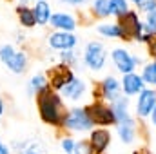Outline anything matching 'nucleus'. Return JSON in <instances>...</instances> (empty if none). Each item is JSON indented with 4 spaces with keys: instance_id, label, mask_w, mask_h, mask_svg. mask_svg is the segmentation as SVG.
Listing matches in <instances>:
<instances>
[{
    "instance_id": "nucleus-25",
    "label": "nucleus",
    "mask_w": 156,
    "mask_h": 154,
    "mask_svg": "<svg viewBox=\"0 0 156 154\" xmlns=\"http://www.w3.org/2000/svg\"><path fill=\"white\" fill-rule=\"evenodd\" d=\"M58 58H60V64H64V65H67V67H73L78 60L75 49H71V51H60Z\"/></svg>"
},
{
    "instance_id": "nucleus-23",
    "label": "nucleus",
    "mask_w": 156,
    "mask_h": 154,
    "mask_svg": "<svg viewBox=\"0 0 156 154\" xmlns=\"http://www.w3.org/2000/svg\"><path fill=\"white\" fill-rule=\"evenodd\" d=\"M109 5H111V15L116 16V18L125 16V15L131 11L127 0H109Z\"/></svg>"
},
{
    "instance_id": "nucleus-18",
    "label": "nucleus",
    "mask_w": 156,
    "mask_h": 154,
    "mask_svg": "<svg viewBox=\"0 0 156 154\" xmlns=\"http://www.w3.org/2000/svg\"><path fill=\"white\" fill-rule=\"evenodd\" d=\"M16 18H18V24L22 26V29H33L37 26L31 5H16Z\"/></svg>"
},
{
    "instance_id": "nucleus-17",
    "label": "nucleus",
    "mask_w": 156,
    "mask_h": 154,
    "mask_svg": "<svg viewBox=\"0 0 156 154\" xmlns=\"http://www.w3.org/2000/svg\"><path fill=\"white\" fill-rule=\"evenodd\" d=\"M116 131H118V136L123 143H133L134 140V134H136V123L133 118H127L123 121H118L116 123Z\"/></svg>"
},
{
    "instance_id": "nucleus-28",
    "label": "nucleus",
    "mask_w": 156,
    "mask_h": 154,
    "mask_svg": "<svg viewBox=\"0 0 156 154\" xmlns=\"http://www.w3.org/2000/svg\"><path fill=\"white\" fill-rule=\"evenodd\" d=\"M144 31L145 33H151V35L156 33V9L151 11V13H147V24L144 26Z\"/></svg>"
},
{
    "instance_id": "nucleus-31",
    "label": "nucleus",
    "mask_w": 156,
    "mask_h": 154,
    "mask_svg": "<svg viewBox=\"0 0 156 154\" xmlns=\"http://www.w3.org/2000/svg\"><path fill=\"white\" fill-rule=\"evenodd\" d=\"M147 44H149L151 56H154V58H156V33H154V35H151V37L147 38Z\"/></svg>"
},
{
    "instance_id": "nucleus-9",
    "label": "nucleus",
    "mask_w": 156,
    "mask_h": 154,
    "mask_svg": "<svg viewBox=\"0 0 156 154\" xmlns=\"http://www.w3.org/2000/svg\"><path fill=\"white\" fill-rule=\"evenodd\" d=\"M87 142H89V145H91L94 154H104L107 151V147L111 145V132L107 129H104V127L93 129Z\"/></svg>"
},
{
    "instance_id": "nucleus-5",
    "label": "nucleus",
    "mask_w": 156,
    "mask_h": 154,
    "mask_svg": "<svg viewBox=\"0 0 156 154\" xmlns=\"http://www.w3.org/2000/svg\"><path fill=\"white\" fill-rule=\"evenodd\" d=\"M107 60V51L102 42H89L83 49V64L91 71H102Z\"/></svg>"
},
{
    "instance_id": "nucleus-22",
    "label": "nucleus",
    "mask_w": 156,
    "mask_h": 154,
    "mask_svg": "<svg viewBox=\"0 0 156 154\" xmlns=\"http://www.w3.org/2000/svg\"><path fill=\"white\" fill-rule=\"evenodd\" d=\"M93 15L98 18L111 16V5L109 0H93Z\"/></svg>"
},
{
    "instance_id": "nucleus-35",
    "label": "nucleus",
    "mask_w": 156,
    "mask_h": 154,
    "mask_svg": "<svg viewBox=\"0 0 156 154\" xmlns=\"http://www.w3.org/2000/svg\"><path fill=\"white\" fill-rule=\"evenodd\" d=\"M151 120H153V125L156 127V107L153 109V113H151Z\"/></svg>"
},
{
    "instance_id": "nucleus-4",
    "label": "nucleus",
    "mask_w": 156,
    "mask_h": 154,
    "mask_svg": "<svg viewBox=\"0 0 156 154\" xmlns=\"http://www.w3.org/2000/svg\"><path fill=\"white\" fill-rule=\"evenodd\" d=\"M85 111L91 118L93 125H100V127H109V125H116V118L111 111V105L104 103L102 100H94L93 103L85 105Z\"/></svg>"
},
{
    "instance_id": "nucleus-34",
    "label": "nucleus",
    "mask_w": 156,
    "mask_h": 154,
    "mask_svg": "<svg viewBox=\"0 0 156 154\" xmlns=\"http://www.w3.org/2000/svg\"><path fill=\"white\" fill-rule=\"evenodd\" d=\"M4 114H5V103H4V100H2V96H0V120H2Z\"/></svg>"
},
{
    "instance_id": "nucleus-19",
    "label": "nucleus",
    "mask_w": 156,
    "mask_h": 154,
    "mask_svg": "<svg viewBox=\"0 0 156 154\" xmlns=\"http://www.w3.org/2000/svg\"><path fill=\"white\" fill-rule=\"evenodd\" d=\"M49 87V82H47V76H45V73H37V75H33V76L29 78V82H27V93L31 94V96H37L40 94L44 89H47Z\"/></svg>"
},
{
    "instance_id": "nucleus-38",
    "label": "nucleus",
    "mask_w": 156,
    "mask_h": 154,
    "mask_svg": "<svg viewBox=\"0 0 156 154\" xmlns=\"http://www.w3.org/2000/svg\"><path fill=\"white\" fill-rule=\"evenodd\" d=\"M33 2H38V0H33Z\"/></svg>"
},
{
    "instance_id": "nucleus-33",
    "label": "nucleus",
    "mask_w": 156,
    "mask_h": 154,
    "mask_svg": "<svg viewBox=\"0 0 156 154\" xmlns=\"http://www.w3.org/2000/svg\"><path fill=\"white\" fill-rule=\"evenodd\" d=\"M0 154H13V152H11V149H9L2 140H0Z\"/></svg>"
},
{
    "instance_id": "nucleus-29",
    "label": "nucleus",
    "mask_w": 156,
    "mask_h": 154,
    "mask_svg": "<svg viewBox=\"0 0 156 154\" xmlns=\"http://www.w3.org/2000/svg\"><path fill=\"white\" fill-rule=\"evenodd\" d=\"M142 13H151L156 9V0H136L134 2Z\"/></svg>"
},
{
    "instance_id": "nucleus-39",
    "label": "nucleus",
    "mask_w": 156,
    "mask_h": 154,
    "mask_svg": "<svg viewBox=\"0 0 156 154\" xmlns=\"http://www.w3.org/2000/svg\"><path fill=\"white\" fill-rule=\"evenodd\" d=\"M133 2H136V0H133Z\"/></svg>"
},
{
    "instance_id": "nucleus-36",
    "label": "nucleus",
    "mask_w": 156,
    "mask_h": 154,
    "mask_svg": "<svg viewBox=\"0 0 156 154\" xmlns=\"http://www.w3.org/2000/svg\"><path fill=\"white\" fill-rule=\"evenodd\" d=\"M18 5H29V0H18Z\"/></svg>"
},
{
    "instance_id": "nucleus-26",
    "label": "nucleus",
    "mask_w": 156,
    "mask_h": 154,
    "mask_svg": "<svg viewBox=\"0 0 156 154\" xmlns=\"http://www.w3.org/2000/svg\"><path fill=\"white\" fill-rule=\"evenodd\" d=\"M15 53H16V47H15L13 44H2V45H0V62L5 64Z\"/></svg>"
},
{
    "instance_id": "nucleus-32",
    "label": "nucleus",
    "mask_w": 156,
    "mask_h": 154,
    "mask_svg": "<svg viewBox=\"0 0 156 154\" xmlns=\"http://www.w3.org/2000/svg\"><path fill=\"white\" fill-rule=\"evenodd\" d=\"M62 4H69V5H82V4H85V2H89V0H60Z\"/></svg>"
},
{
    "instance_id": "nucleus-20",
    "label": "nucleus",
    "mask_w": 156,
    "mask_h": 154,
    "mask_svg": "<svg viewBox=\"0 0 156 154\" xmlns=\"http://www.w3.org/2000/svg\"><path fill=\"white\" fill-rule=\"evenodd\" d=\"M111 111H113V114H115V118H116V123L118 121L127 120V118H131V116H129V100L120 96L116 102L111 103Z\"/></svg>"
},
{
    "instance_id": "nucleus-7",
    "label": "nucleus",
    "mask_w": 156,
    "mask_h": 154,
    "mask_svg": "<svg viewBox=\"0 0 156 154\" xmlns=\"http://www.w3.org/2000/svg\"><path fill=\"white\" fill-rule=\"evenodd\" d=\"M78 44V38L75 33H66V31H53L47 37V45L49 49L56 51H71Z\"/></svg>"
},
{
    "instance_id": "nucleus-37",
    "label": "nucleus",
    "mask_w": 156,
    "mask_h": 154,
    "mask_svg": "<svg viewBox=\"0 0 156 154\" xmlns=\"http://www.w3.org/2000/svg\"><path fill=\"white\" fill-rule=\"evenodd\" d=\"M134 154H149V152H145V151H142V152H140V151H138V152H134Z\"/></svg>"
},
{
    "instance_id": "nucleus-12",
    "label": "nucleus",
    "mask_w": 156,
    "mask_h": 154,
    "mask_svg": "<svg viewBox=\"0 0 156 154\" xmlns=\"http://www.w3.org/2000/svg\"><path fill=\"white\" fill-rule=\"evenodd\" d=\"M120 93H122V83L118 82L115 76H105L102 80V83H100V100L104 102H109V103H113V102H116L118 98H120Z\"/></svg>"
},
{
    "instance_id": "nucleus-8",
    "label": "nucleus",
    "mask_w": 156,
    "mask_h": 154,
    "mask_svg": "<svg viewBox=\"0 0 156 154\" xmlns=\"http://www.w3.org/2000/svg\"><path fill=\"white\" fill-rule=\"evenodd\" d=\"M49 26L55 29V31H66V33H73L76 29V18L75 15L71 13H66V11H55L49 18Z\"/></svg>"
},
{
    "instance_id": "nucleus-21",
    "label": "nucleus",
    "mask_w": 156,
    "mask_h": 154,
    "mask_svg": "<svg viewBox=\"0 0 156 154\" xmlns=\"http://www.w3.org/2000/svg\"><path fill=\"white\" fill-rule=\"evenodd\" d=\"M96 31H98L102 37H107V38H123L122 27H120V24H118V22H115V24H107V22L98 24ZM123 40H125V38H123Z\"/></svg>"
},
{
    "instance_id": "nucleus-24",
    "label": "nucleus",
    "mask_w": 156,
    "mask_h": 154,
    "mask_svg": "<svg viewBox=\"0 0 156 154\" xmlns=\"http://www.w3.org/2000/svg\"><path fill=\"white\" fill-rule=\"evenodd\" d=\"M142 80L145 83H151L156 85V62H151L144 67V73H142Z\"/></svg>"
},
{
    "instance_id": "nucleus-11",
    "label": "nucleus",
    "mask_w": 156,
    "mask_h": 154,
    "mask_svg": "<svg viewBox=\"0 0 156 154\" xmlns=\"http://www.w3.org/2000/svg\"><path fill=\"white\" fill-rule=\"evenodd\" d=\"M111 58H113V62H115L116 69L122 73V75H131V73L134 71V67H136L133 54H131L129 51L122 49V47L113 49V53H111Z\"/></svg>"
},
{
    "instance_id": "nucleus-6",
    "label": "nucleus",
    "mask_w": 156,
    "mask_h": 154,
    "mask_svg": "<svg viewBox=\"0 0 156 154\" xmlns=\"http://www.w3.org/2000/svg\"><path fill=\"white\" fill-rule=\"evenodd\" d=\"M45 76H47V82H49V87H51L53 91L60 93V91L75 78V73L71 71V67L60 64V65H55V67L47 69Z\"/></svg>"
},
{
    "instance_id": "nucleus-14",
    "label": "nucleus",
    "mask_w": 156,
    "mask_h": 154,
    "mask_svg": "<svg viewBox=\"0 0 156 154\" xmlns=\"http://www.w3.org/2000/svg\"><path fill=\"white\" fill-rule=\"evenodd\" d=\"M4 65L13 75H24L27 71V65H29V56H27L26 51H16Z\"/></svg>"
},
{
    "instance_id": "nucleus-15",
    "label": "nucleus",
    "mask_w": 156,
    "mask_h": 154,
    "mask_svg": "<svg viewBox=\"0 0 156 154\" xmlns=\"http://www.w3.org/2000/svg\"><path fill=\"white\" fill-rule=\"evenodd\" d=\"M122 91H123V94H127V96H133V94H140L142 91H144V80L142 76H138V75H134V73H131V75H123L122 78Z\"/></svg>"
},
{
    "instance_id": "nucleus-16",
    "label": "nucleus",
    "mask_w": 156,
    "mask_h": 154,
    "mask_svg": "<svg viewBox=\"0 0 156 154\" xmlns=\"http://www.w3.org/2000/svg\"><path fill=\"white\" fill-rule=\"evenodd\" d=\"M31 7H33V15H35L37 26H49V18H51V15H53L51 4H49L47 0H38V2H35Z\"/></svg>"
},
{
    "instance_id": "nucleus-13",
    "label": "nucleus",
    "mask_w": 156,
    "mask_h": 154,
    "mask_svg": "<svg viewBox=\"0 0 156 154\" xmlns=\"http://www.w3.org/2000/svg\"><path fill=\"white\" fill-rule=\"evenodd\" d=\"M156 107V91L153 89H144L138 96L136 102V113L140 118H145L153 113V109Z\"/></svg>"
},
{
    "instance_id": "nucleus-27",
    "label": "nucleus",
    "mask_w": 156,
    "mask_h": 154,
    "mask_svg": "<svg viewBox=\"0 0 156 154\" xmlns=\"http://www.w3.org/2000/svg\"><path fill=\"white\" fill-rule=\"evenodd\" d=\"M60 147H62L64 154H73L75 152V147H76V140L71 138V136H64L60 140Z\"/></svg>"
},
{
    "instance_id": "nucleus-3",
    "label": "nucleus",
    "mask_w": 156,
    "mask_h": 154,
    "mask_svg": "<svg viewBox=\"0 0 156 154\" xmlns=\"http://www.w3.org/2000/svg\"><path fill=\"white\" fill-rule=\"evenodd\" d=\"M120 27H122V33H123V38H133L138 40V42H147V38L151 37V33H145L144 31V24L140 22L138 15L134 11H129L125 16L120 18Z\"/></svg>"
},
{
    "instance_id": "nucleus-30",
    "label": "nucleus",
    "mask_w": 156,
    "mask_h": 154,
    "mask_svg": "<svg viewBox=\"0 0 156 154\" xmlns=\"http://www.w3.org/2000/svg\"><path fill=\"white\" fill-rule=\"evenodd\" d=\"M73 154H94L89 142L87 140H82V142H76V147H75V152Z\"/></svg>"
},
{
    "instance_id": "nucleus-1",
    "label": "nucleus",
    "mask_w": 156,
    "mask_h": 154,
    "mask_svg": "<svg viewBox=\"0 0 156 154\" xmlns=\"http://www.w3.org/2000/svg\"><path fill=\"white\" fill-rule=\"evenodd\" d=\"M35 98H37V109H38L40 120L47 125L62 129V120L67 113L62 96L56 91H53L51 87H47L40 94H37Z\"/></svg>"
},
{
    "instance_id": "nucleus-10",
    "label": "nucleus",
    "mask_w": 156,
    "mask_h": 154,
    "mask_svg": "<svg viewBox=\"0 0 156 154\" xmlns=\"http://www.w3.org/2000/svg\"><path fill=\"white\" fill-rule=\"evenodd\" d=\"M87 93V83L82 78L75 76L58 94L62 96V100H69V102H78L83 98V94Z\"/></svg>"
},
{
    "instance_id": "nucleus-2",
    "label": "nucleus",
    "mask_w": 156,
    "mask_h": 154,
    "mask_svg": "<svg viewBox=\"0 0 156 154\" xmlns=\"http://www.w3.org/2000/svg\"><path fill=\"white\" fill-rule=\"evenodd\" d=\"M93 121L87 114L85 107H73L69 109L64 120H62V129L73 131V132H91L93 131Z\"/></svg>"
}]
</instances>
